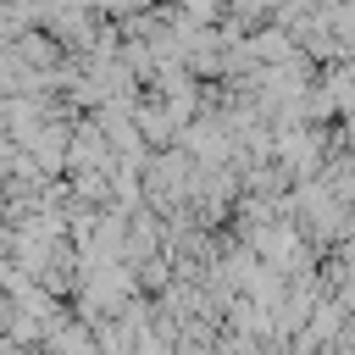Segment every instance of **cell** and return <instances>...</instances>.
<instances>
[{"mask_svg": "<svg viewBox=\"0 0 355 355\" xmlns=\"http://www.w3.org/2000/svg\"><path fill=\"white\" fill-rule=\"evenodd\" d=\"M22 55H28V61H55V39H50V33H28V39H22Z\"/></svg>", "mask_w": 355, "mask_h": 355, "instance_id": "obj_1", "label": "cell"}]
</instances>
